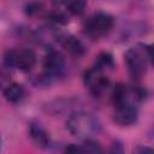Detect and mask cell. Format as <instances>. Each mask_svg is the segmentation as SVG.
Instances as JSON below:
<instances>
[{"label": "cell", "instance_id": "6da1fadb", "mask_svg": "<svg viewBox=\"0 0 154 154\" xmlns=\"http://www.w3.org/2000/svg\"><path fill=\"white\" fill-rule=\"evenodd\" d=\"M66 129L71 135L83 140H91L101 132V122L91 112L76 111L66 120Z\"/></svg>", "mask_w": 154, "mask_h": 154}, {"label": "cell", "instance_id": "7a4b0ae2", "mask_svg": "<svg viewBox=\"0 0 154 154\" xmlns=\"http://www.w3.org/2000/svg\"><path fill=\"white\" fill-rule=\"evenodd\" d=\"M150 59H152L150 46L140 43L136 47L129 48L125 53V63L130 76L134 79H140L146 73Z\"/></svg>", "mask_w": 154, "mask_h": 154}, {"label": "cell", "instance_id": "3957f363", "mask_svg": "<svg viewBox=\"0 0 154 154\" xmlns=\"http://www.w3.org/2000/svg\"><path fill=\"white\" fill-rule=\"evenodd\" d=\"M4 64L10 69L29 71L36 64V54L29 48L10 49L4 55Z\"/></svg>", "mask_w": 154, "mask_h": 154}, {"label": "cell", "instance_id": "277c9868", "mask_svg": "<svg viewBox=\"0 0 154 154\" xmlns=\"http://www.w3.org/2000/svg\"><path fill=\"white\" fill-rule=\"evenodd\" d=\"M112 28H113V17L103 12H97L90 16L84 23V30L91 37L103 36L108 34Z\"/></svg>", "mask_w": 154, "mask_h": 154}, {"label": "cell", "instance_id": "5b68a950", "mask_svg": "<svg viewBox=\"0 0 154 154\" xmlns=\"http://www.w3.org/2000/svg\"><path fill=\"white\" fill-rule=\"evenodd\" d=\"M43 67H45L43 75L51 82L53 79H57V78L64 76L65 67H66V63H65L64 55L58 51H54V49L49 51L48 54L45 58Z\"/></svg>", "mask_w": 154, "mask_h": 154}, {"label": "cell", "instance_id": "8992f818", "mask_svg": "<svg viewBox=\"0 0 154 154\" xmlns=\"http://www.w3.org/2000/svg\"><path fill=\"white\" fill-rule=\"evenodd\" d=\"M84 84L88 87V89L94 96L99 97L109 87V81L102 71L93 66L84 73Z\"/></svg>", "mask_w": 154, "mask_h": 154}, {"label": "cell", "instance_id": "52a82bcc", "mask_svg": "<svg viewBox=\"0 0 154 154\" xmlns=\"http://www.w3.org/2000/svg\"><path fill=\"white\" fill-rule=\"evenodd\" d=\"M79 101L77 99H59L51 101L46 105V111L54 116H61V114H72L73 112L78 111L76 106H78Z\"/></svg>", "mask_w": 154, "mask_h": 154}, {"label": "cell", "instance_id": "ba28073f", "mask_svg": "<svg viewBox=\"0 0 154 154\" xmlns=\"http://www.w3.org/2000/svg\"><path fill=\"white\" fill-rule=\"evenodd\" d=\"M138 109L137 106L131 103H123L116 106L114 109V120L120 125H132L137 122Z\"/></svg>", "mask_w": 154, "mask_h": 154}, {"label": "cell", "instance_id": "9c48e42d", "mask_svg": "<svg viewBox=\"0 0 154 154\" xmlns=\"http://www.w3.org/2000/svg\"><path fill=\"white\" fill-rule=\"evenodd\" d=\"M29 135L31 140L36 143V146L41 148H46L51 143V138L46 129L42 126V124L37 120H32L29 124Z\"/></svg>", "mask_w": 154, "mask_h": 154}, {"label": "cell", "instance_id": "30bf717a", "mask_svg": "<svg viewBox=\"0 0 154 154\" xmlns=\"http://www.w3.org/2000/svg\"><path fill=\"white\" fill-rule=\"evenodd\" d=\"M25 94V90L23 88L22 84H18V83H10L5 89H4V96L7 101L10 102H18L23 99Z\"/></svg>", "mask_w": 154, "mask_h": 154}, {"label": "cell", "instance_id": "8fae6325", "mask_svg": "<svg viewBox=\"0 0 154 154\" xmlns=\"http://www.w3.org/2000/svg\"><path fill=\"white\" fill-rule=\"evenodd\" d=\"M61 43H63V46H64L69 52H71V53L75 54V55H82V54L85 52L84 45H83L79 40H77L76 37L65 36V37L61 40Z\"/></svg>", "mask_w": 154, "mask_h": 154}, {"label": "cell", "instance_id": "7c38bea8", "mask_svg": "<svg viewBox=\"0 0 154 154\" xmlns=\"http://www.w3.org/2000/svg\"><path fill=\"white\" fill-rule=\"evenodd\" d=\"M82 154H103L102 147L100 146L99 142L94 140H87L82 146Z\"/></svg>", "mask_w": 154, "mask_h": 154}, {"label": "cell", "instance_id": "4fadbf2b", "mask_svg": "<svg viewBox=\"0 0 154 154\" xmlns=\"http://www.w3.org/2000/svg\"><path fill=\"white\" fill-rule=\"evenodd\" d=\"M113 65H114V63H113L112 55L108 54V53H102V54L99 55V58H97L96 64H95L94 67H96L97 70H100V71L103 72L105 70L113 67Z\"/></svg>", "mask_w": 154, "mask_h": 154}, {"label": "cell", "instance_id": "5bb4252c", "mask_svg": "<svg viewBox=\"0 0 154 154\" xmlns=\"http://www.w3.org/2000/svg\"><path fill=\"white\" fill-rule=\"evenodd\" d=\"M85 6H87V2L85 1H79V0H77V1H69V2L65 4L66 10L70 13L76 14V16L82 14L84 12V10H85Z\"/></svg>", "mask_w": 154, "mask_h": 154}, {"label": "cell", "instance_id": "9a60e30c", "mask_svg": "<svg viewBox=\"0 0 154 154\" xmlns=\"http://www.w3.org/2000/svg\"><path fill=\"white\" fill-rule=\"evenodd\" d=\"M49 19H51L53 23H55V24H66V23H67L66 16H65L63 12H60V11H54V12H52V13L49 14Z\"/></svg>", "mask_w": 154, "mask_h": 154}, {"label": "cell", "instance_id": "2e32d148", "mask_svg": "<svg viewBox=\"0 0 154 154\" xmlns=\"http://www.w3.org/2000/svg\"><path fill=\"white\" fill-rule=\"evenodd\" d=\"M107 154H124V144L122 141L116 140L111 143Z\"/></svg>", "mask_w": 154, "mask_h": 154}, {"label": "cell", "instance_id": "e0dca14e", "mask_svg": "<svg viewBox=\"0 0 154 154\" xmlns=\"http://www.w3.org/2000/svg\"><path fill=\"white\" fill-rule=\"evenodd\" d=\"M41 8H42V5L38 4V2H30L25 6V10H26V13L29 16H34V14H37L41 12Z\"/></svg>", "mask_w": 154, "mask_h": 154}, {"label": "cell", "instance_id": "ac0fdd59", "mask_svg": "<svg viewBox=\"0 0 154 154\" xmlns=\"http://www.w3.org/2000/svg\"><path fill=\"white\" fill-rule=\"evenodd\" d=\"M64 154H82V149H81V146H77V144H70L65 148V152Z\"/></svg>", "mask_w": 154, "mask_h": 154}, {"label": "cell", "instance_id": "d6986e66", "mask_svg": "<svg viewBox=\"0 0 154 154\" xmlns=\"http://www.w3.org/2000/svg\"><path fill=\"white\" fill-rule=\"evenodd\" d=\"M134 154H154L153 149L146 146H140L134 150Z\"/></svg>", "mask_w": 154, "mask_h": 154}, {"label": "cell", "instance_id": "ffe728a7", "mask_svg": "<svg viewBox=\"0 0 154 154\" xmlns=\"http://www.w3.org/2000/svg\"><path fill=\"white\" fill-rule=\"evenodd\" d=\"M10 83H6V77H5V75L2 73V72H0V88H6L7 85H8Z\"/></svg>", "mask_w": 154, "mask_h": 154}, {"label": "cell", "instance_id": "44dd1931", "mask_svg": "<svg viewBox=\"0 0 154 154\" xmlns=\"http://www.w3.org/2000/svg\"><path fill=\"white\" fill-rule=\"evenodd\" d=\"M1 146H2V141H1V136H0V150H1Z\"/></svg>", "mask_w": 154, "mask_h": 154}]
</instances>
